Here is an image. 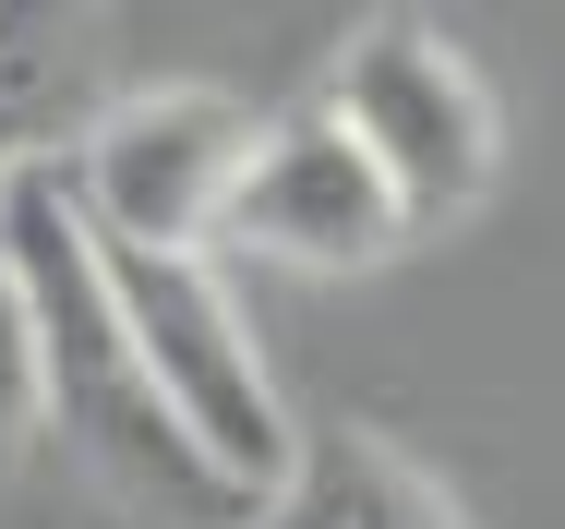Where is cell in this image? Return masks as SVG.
I'll use <instances>...</instances> for the list:
<instances>
[{
	"instance_id": "cell-1",
	"label": "cell",
	"mask_w": 565,
	"mask_h": 529,
	"mask_svg": "<svg viewBox=\"0 0 565 529\" xmlns=\"http://www.w3.org/2000/svg\"><path fill=\"white\" fill-rule=\"evenodd\" d=\"M12 265H24V314H36V373H49V445L73 457L85 494H109L132 529H241L253 494L193 445L169 410V385L145 373L132 325H120L97 216L73 205V169H24L0 193Z\"/></svg>"
},
{
	"instance_id": "cell-2",
	"label": "cell",
	"mask_w": 565,
	"mask_h": 529,
	"mask_svg": "<svg viewBox=\"0 0 565 529\" xmlns=\"http://www.w3.org/2000/svg\"><path fill=\"white\" fill-rule=\"evenodd\" d=\"M97 253H109L120 325H132L145 373L169 385V410L193 422V445L217 457L241 494H265L289 469V445H301V410L265 373V337L241 314V289L217 277V241H109L97 229Z\"/></svg>"
},
{
	"instance_id": "cell-3",
	"label": "cell",
	"mask_w": 565,
	"mask_h": 529,
	"mask_svg": "<svg viewBox=\"0 0 565 529\" xmlns=\"http://www.w3.org/2000/svg\"><path fill=\"white\" fill-rule=\"evenodd\" d=\"M313 97L373 145V169L397 181V205L422 216V229H446V216H469L493 193L505 120H493V85L469 73V49H457L434 12H361Z\"/></svg>"
},
{
	"instance_id": "cell-4",
	"label": "cell",
	"mask_w": 565,
	"mask_h": 529,
	"mask_svg": "<svg viewBox=\"0 0 565 529\" xmlns=\"http://www.w3.org/2000/svg\"><path fill=\"white\" fill-rule=\"evenodd\" d=\"M253 145H265V120L228 85H120L61 169L109 241H217Z\"/></svg>"
},
{
	"instance_id": "cell-5",
	"label": "cell",
	"mask_w": 565,
	"mask_h": 529,
	"mask_svg": "<svg viewBox=\"0 0 565 529\" xmlns=\"http://www.w3.org/2000/svg\"><path fill=\"white\" fill-rule=\"evenodd\" d=\"M409 229L422 216L397 205V181L373 169V145L313 97V108H277L265 120V145H253V169L228 193L217 241L265 253V265H301V277H373Z\"/></svg>"
},
{
	"instance_id": "cell-6",
	"label": "cell",
	"mask_w": 565,
	"mask_h": 529,
	"mask_svg": "<svg viewBox=\"0 0 565 529\" xmlns=\"http://www.w3.org/2000/svg\"><path fill=\"white\" fill-rule=\"evenodd\" d=\"M120 97V0H0V193L61 169Z\"/></svg>"
},
{
	"instance_id": "cell-7",
	"label": "cell",
	"mask_w": 565,
	"mask_h": 529,
	"mask_svg": "<svg viewBox=\"0 0 565 529\" xmlns=\"http://www.w3.org/2000/svg\"><path fill=\"white\" fill-rule=\"evenodd\" d=\"M241 529H469V506H457L397 433H373V422H301L289 469L253 494Z\"/></svg>"
},
{
	"instance_id": "cell-8",
	"label": "cell",
	"mask_w": 565,
	"mask_h": 529,
	"mask_svg": "<svg viewBox=\"0 0 565 529\" xmlns=\"http://www.w3.org/2000/svg\"><path fill=\"white\" fill-rule=\"evenodd\" d=\"M49 445V373H36V314H24V265L0 229V482Z\"/></svg>"
}]
</instances>
